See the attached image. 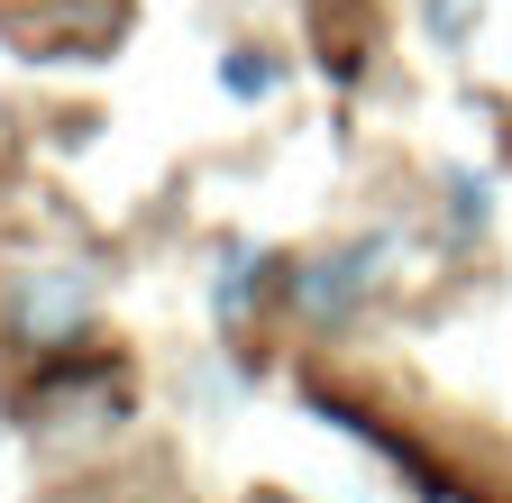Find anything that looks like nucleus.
<instances>
[{
    "label": "nucleus",
    "instance_id": "obj_1",
    "mask_svg": "<svg viewBox=\"0 0 512 503\" xmlns=\"http://www.w3.org/2000/svg\"><path fill=\"white\" fill-rule=\"evenodd\" d=\"M83 302H92V284H83V275L46 266V275H19V293H10V321H19L28 339H64V330L83 321Z\"/></svg>",
    "mask_w": 512,
    "mask_h": 503
},
{
    "label": "nucleus",
    "instance_id": "obj_2",
    "mask_svg": "<svg viewBox=\"0 0 512 503\" xmlns=\"http://www.w3.org/2000/svg\"><path fill=\"white\" fill-rule=\"evenodd\" d=\"M375 275V257H330V266H311V284H302V302L311 311H339V302H357V284Z\"/></svg>",
    "mask_w": 512,
    "mask_h": 503
},
{
    "label": "nucleus",
    "instance_id": "obj_3",
    "mask_svg": "<svg viewBox=\"0 0 512 503\" xmlns=\"http://www.w3.org/2000/svg\"><path fill=\"white\" fill-rule=\"evenodd\" d=\"M220 74H229V92H266V83H275V65H266V55H229Z\"/></svg>",
    "mask_w": 512,
    "mask_h": 503
}]
</instances>
